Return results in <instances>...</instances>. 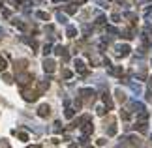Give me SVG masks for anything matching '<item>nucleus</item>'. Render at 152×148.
Masks as SVG:
<instances>
[{"mask_svg": "<svg viewBox=\"0 0 152 148\" xmlns=\"http://www.w3.org/2000/svg\"><path fill=\"white\" fill-rule=\"evenodd\" d=\"M43 67H45V71H54V62H53V60H45V62H43Z\"/></svg>", "mask_w": 152, "mask_h": 148, "instance_id": "nucleus-1", "label": "nucleus"}, {"mask_svg": "<svg viewBox=\"0 0 152 148\" xmlns=\"http://www.w3.org/2000/svg\"><path fill=\"white\" fill-rule=\"evenodd\" d=\"M38 114H40V116H49V105H41V107L38 109Z\"/></svg>", "mask_w": 152, "mask_h": 148, "instance_id": "nucleus-2", "label": "nucleus"}, {"mask_svg": "<svg viewBox=\"0 0 152 148\" xmlns=\"http://www.w3.org/2000/svg\"><path fill=\"white\" fill-rule=\"evenodd\" d=\"M36 92H25V99H27V101H34V99H36Z\"/></svg>", "mask_w": 152, "mask_h": 148, "instance_id": "nucleus-3", "label": "nucleus"}, {"mask_svg": "<svg viewBox=\"0 0 152 148\" xmlns=\"http://www.w3.org/2000/svg\"><path fill=\"white\" fill-rule=\"evenodd\" d=\"M6 66H8V62L4 60V56H0V71H4V69H6Z\"/></svg>", "mask_w": 152, "mask_h": 148, "instance_id": "nucleus-4", "label": "nucleus"}, {"mask_svg": "<svg viewBox=\"0 0 152 148\" xmlns=\"http://www.w3.org/2000/svg\"><path fill=\"white\" fill-rule=\"evenodd\" d=\"M68 36H70V38H73V36H75V28H73V26H70V28H68Z\"/></svg>", "mask_w": 152, "mask_h": 148, "instance_id": "nucleus-5", "label": "nucleus"}, {"mask_svg": "<svg viewBox=\"0 0 152 148\" xmlns=\"http://www.w3.org/2000/svg\"><path fill=\"white\" fill-rule=\"evenodd\" d=\"M38 17H40V19H49V15H47V13H43V11H41V13H38Z\"/></svg>", "mask_w": 152, "mask_h": 148, "instance_id": "nucleus-6", "label": "nucleus"}, {"mask_svg": "<svg viewBox=\"0 0 152 148\" xmlns=\"http://www.w3.org/2000/svg\"><path fill=\"white\" fill-rule=\"evenodd\" d=\"M2 79H4L6 83H11V77H9V75H4V77H2Z\"/></svg>", "mask_w": 152, "mask_h": 148, "instance_id": "nucleus-7", "label": "nucleus"}, {"mask_svg": "<svg viewBox=\"0 0 152 148\" xmlns=\"http://www.w3.org/2000/svg\"><path fill=\"white\" fill-rule=\"evenodd\" d=\"M27 148H40L38 144H32V146H27Z\"/></svg>", "mask_w": 152, "mask_h": 148, "instance_id": "nucleus-8", "label": "nucleus"}, {"mask_svg": "<svg viewBox=\"0 0 152 148\" xmlns=\"http://www.w3.org/2000/svg\"><path fill=\"white\" fill-rule=\"evenodd\" d=\"M0 8H2V0H0Z\"/></svg>", "mask_w": 152, "mask_h": 148, "instance_id": "nucleus-9", "label": "nucleus"}, {"mask_svg": "<svg viewBox=\"0 0 152 148\" xmlns=\"http://www.w3.org/2000/svg\"><path fill=\"white\" fill-rule=\"evenodd\" d=\"M85 148H90V146H85Z\"/></svg>", "mask_w": 152, "mask_h": 148, "instance_id": "nucleus-10", "label": "nucleus"}]
</instances>
